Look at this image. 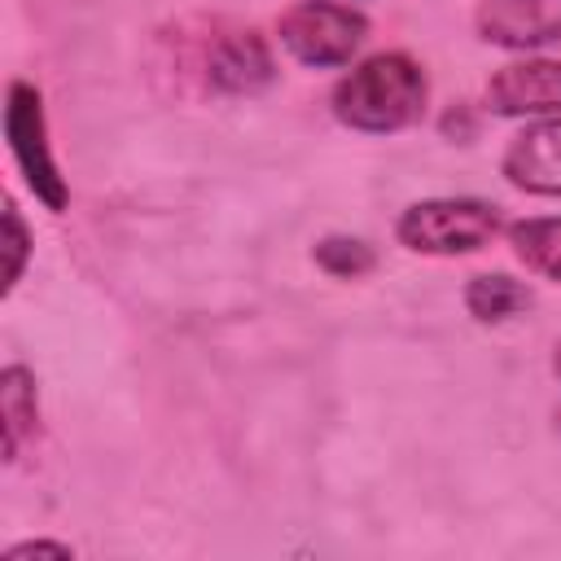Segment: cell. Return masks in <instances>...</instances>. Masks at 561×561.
Masks as SVG:
<instances>
[{
  "mask_svg": "<svg viewBox=\"0 0 561 561\" xmlns=\"http://www.w3.org/2000/svg\"><path fill=\"white\" fill-rule=\"evenodd\" d=\"M425 110V75L403 53H377L359 61L333 88V114L355 131H399Z\"/></svg>",
  "mask_w": 561,
  "mask_h": 561,
  "instance_id": "1",
  "label": "cell"
},
{
  "mask_svg": "<svg viewBox=\"0 0 561 561\" xmlns=\"http://www.w3.org/2000/svg\"><path fill=\"white\" fill-rule=\"evenodd\" d=\"M500 228V210L473 197H430L399 215L394 232L421 254H469L482 250Z\"/></svg>",
  "mask_w": 561,
  "mask_h": 561,
  "instance_id": "2",
  "label": "cell"
},
{
  "mask_svg": "<svg viewBox=\"0 0 561 561\" xmlns=\"http://www.w3.org/2000/svg\"><path fill=\"white\" fill-rule=\"evenodd\" d=\"M280 31V44L302 61V66H342L355 57V48L364 44L368 35V22L364 13L346 9V4H333V0H302L294 9L280 13L276 22Z\"/></svg>",
  "mask_w": 561,
  "mask_h": 561,
  "instance_id": "3",
  "label": "cell"
},
{
  "mask_svg": "<svg viewBox=\"0 0 561 561\" xmlns=\"http://www.w3.org/2000/svg\"><path fill=\"white\" fill-rule=\"evenodd\" d=\"M4 136L9 149L22 167V180L31 184V193L48 206L61 210L66 206V180L57 175V162L48 153V131H44V110H39V92L31 83H13L9 88V105H4Z\"/></svg>",
  "mask_w": 561,
  "mask_h": 561,
  "instance_id": "4",
  "label": "cell"
},
{
  "mask_svg": "<svg viewBox=\"0 0 561 561\" xmlns=\"http://www.w3.org/2000/svg\"><path fill=\"white\" fill-rule=\"evenodd\" d=\"M500 171L513 188L539 193V197H561V118L535 123L522 136L508 140Z\"/></svg>",
  "mask_w": 561,
  "mask_h": 561,
  "instance_id": "5",
  "label": "cell"
},
{
  "mask_svg": "<svg viewBox=\"0 0 561 561\" xmlns=\"http://www.w3.org/2000/svg\"><path fill=\"white\" fill-rule=\"evenodd\" d=\"M482 39L500 48H539L561 39V0H486L478 9Z\"/></svg>",
  "mask_w": 561,
  "mask_h": 561,
  "instance_id": "6",
  "label": "cell"
},
{
  "mask_svg": "<svg viewBox=\"0 0 561 561\" xmlns=\"http://www.w3.org/2000/svg\"><path fill=\"white\" fill-rule=\"evenodd\" d=\"M495 114H552L561 110V61H513L486 83Z\"/></svg>",
  "mask_w": 561,
  "mask_h": 561,
  "instance_id": "7",
  "label": "cell"
},
{
  "mask_svg": "<svg viewBox=\"0 0 561 561\" xmlns=\"http://www.w3.org/2000/svg\"><path fill=\"white\" fill-rule=\"evenodd\" d=\"M206 79L219 92H259L263 83H272V53L250 31L224 35L206 57Z\"/></svg>",
  "mask_w": 561,
  "mask_h": 561,
  "instance_id": "8",
  "label": "cell"
},
{
  "mask_svg": "<svg viewBox=\"0 0 561 561\" xmlns=\"http://www.w3.org/2000/svg\"><path fill=\"white\" fill-rule=\"evenodd\" d=\"M508 241L530 272L561 280V219H522L508 228Z\"/></svg>",
  "mask_w": 561,
  "mask_h": 561,
  "instance_id": "9",
  "label": "cell"
},
{
  "mask_svg": "<svg viewBox=\"0 0 561 561\" xmlns=\"http://www.w3.org/2000/svg\"><path fill=\"white\" fill-rule=\"evenodd\" d=\"M465 307L478 320H508L513 311L530 307V289L504 272H482L465 285Z\"/></svg>",
  "mask_w": 561,
  "mask_h": 561,
  "instance_id": "10",
  "label": "cell"
},
{
  "mask_svg": "<svg viewBox=\"0 0 561 561\" xmlns=\"http://www.w3.org/2000/svg\"><path fill=\"white\" fill-rule=\"evenodd\" d=\"M0 408H4V456L13 460L22 438L35 430V386L26 368H4L0 377Z\"/></svg>",
  "mask_w": 561,
  "mask_h": 561,
  "instance_id": "11",
  "label": "cell"
},
{
  "mask_svg": "<svg viewBox=\"0 0 561 561\" xmlns=\"http://www.w3.org/2000/svg\"><path fill=\"white\" fill-rule=\"evenodd\" d=\"M316 263L329 272V276H364L373 267V250L355 237H324L316 245Z\"/></svg>",
  "mask_w": 561,
  "mask_h": 561,
  "instance_id": "12",
  "label": "cell"
},
{
  "mask_svg": "<svg viewBox=\"0 0 561 561\" xmlns=\"http://www.w3.org/2000/svg\"><path fill=\"white\" fill-rule=\"evenodd\" d=\"M4 232H9V285H18L22 263H26V228H22V215L13 202L4 206Z\"/></svg>",
  "mask_w": 561,
  "mask_h": 561,
  "instance_id": "13",
  "label": "cell"
},
{
  "mask_svg": "<svg viewBox=\"0 0 561 561\" xmlns=\"http://www.w3.org/2000/svg\"><path fill=\"white\" fill-rule=\"evenodd\" d=\"M70 557V548L66 543H48V539H31V543H18V548H9V561H22V557Z\"/></svg>",
  "mask_w": 561,
  "mask_h": 561,
  "instance_id": "14",
  "label": "cell"
},
{
  "mask_svg": "<svg viewBox=\"0 0 561 561\" xmlns=\"http://www.w3.org/2000/svg\"><path fill=\"white\" fill-rule=\"evenodd\" d=\"M552 368H557V377H561V346H557V355H552Z\"/></svg>",
  "mask_w": 561,
  "mask_h": 561,
  "instance_id": "15",
  "label": "cell"
}]
</instances>
